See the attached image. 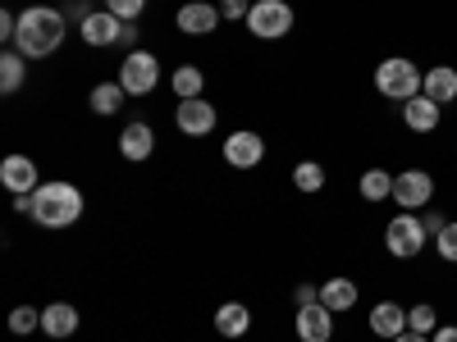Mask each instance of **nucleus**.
<instances>
[{
	"label": "nucleus",
	"mask_w": 457,
	"mask_h": 342,
	"mask_svg": "<svg viewBox=\"0 0 457 342\" xmlns=\"http://www.w3.org/2000/svg\"><path fill=\"white\" fill-rule=\"evenodd\" d=\"M64 28H69V19H64L60 10H51V5H28V10L19 14L14 51H19L23 60H46V55L60 51Z\"/></svg>",
	"instance_id": "nucleus-1"
},
{
	"label": "nucleus",
	"mask_w": 457,
	"mask_h": 342,
	"mask_svg": "<svg viewBox=\"0 0 457 342\" xmlns=\"http://www.w3.org/2000/svg\"><path fill=\"white\" fill-rule=\"evenodd\" d=\"M28 215L42 228H69V224L83 219V192L64 178H51L28 197Z\"/></svg>",
	"instance_id": "nucleus-2"
},
{
	"label": "nucleus",
	"mask_w": 457,
	"mask_h": 342,
	"mask_svg": "<svg viewBox=\"0 0 457 342\" xmlns=\"http://www.w3.org/2000/svg\"><path fill=\"white\" fill-rule=\"evenodd\" d=\"M421 78L426 73L416 69L407 55H389V60L375 64V92L385 101H398V105H407L411 96H421Z\"/></svg>",
	"instance_id": "nucleus-3"
},
{
	"label": "nucleus",
	"mask_w": 457,
	"mask_h": 342,
	"mask_svg": "<svg viewBox=\"0 0 457 342\" xmlns=\"http://www.w3.org/2000/svg\"><path fill=\"white\" fill-rule=\"evenodd\" d=\"M426 224H421V215L416 210H403V215H394L389 219V228H385V247H389V256L394 260H411V256H421L426 251Z\"/></svg>",
	"instance_id": "nucleus-4"
},
{
	"label": "nucleus",
	"mask_w": 457,
	"mask_h": 342,
	"mask_svg": "<svg viewBox=\"0 0 457 342\" xmlns=\"http://www.w3.org/2000/svg\"><path fill=\"white\" fill-rule=\"evenodd\" d=\"M247 28H252V37H261V42H279V37L293 32V5L288 0H252Z\"/></svg>",
	"instance_id": "nucleus-5"
},
{
	"label": "nucleus",
	"mask_w": 457,
	"mask_h": 342,
	"mask_svg": "<svg viewBox=\"0 0 457 342\" xmlns=\"http://www.w3.org/2000/svg\"><path fill=\"white\" fill-rule=\"evenodd\" d=\"M156 83H161V60L151 51H129L120 64V87L129 96H146V92H156Z\"/></svg>",
	"instance_id": "nucleus-6"
},
{
	"label": "nucleus",
	"mask_w": 457,
	"mask_h": 342,
	"mask_svg": "<svg viewBox=\"0 0 457 342\" xmlns=\"http://www.w3.org/2000/svg\"><path fill=\"white\" fill-rule=\"evenodd\" d=\"M435 201V174L430 169H403L394 174V206L398 210H426Z\"/></svg>",
	"instance_id": "nucleus-7"
},
{
	"label": "nucleus",
	"mask_w": 457,
	"mask_h": 342,
	"mask_svg": "<svg viewBox=\"0 0 457 342\" xmlns=\"http://www.w3.org/2000/svg\"><path fill=\"white\" fill-rule=\"evenodd\" d=\"M174 124H179V133H183V137H211V128L220 124V114H215V105H211V101L193 96V101H179Z\"/></svg>",
	"instance_id": "nucleus-8"
},
{
	"label": "nucleus",
	"mask_w": 457,
	"mask_h": 342,
	"mask_svg": "<svg viewBox=\"0 0 457 342\" xmlns=\"http://www.w3.org/2000/svg\"><path fill=\"white\" fill-rule=\"evenodd\" d=\"M224 160L234 169H256L265 160V137L252 128H238L234 137H224Z\"/></svg>",
	"instance_id": "nucleus-9"
},
{
	"label": "nucleus",
	"mask_w": 457,
	"mask_h": 342,
	"mask_svg": "<svg viewBox=\"0 0 457 342\" xmlns=\"http://www.w3.org/2000/svg\"><path fill=\"white\" fill-rule=\"evenodd\" d=\"M293 329H297L302 342H329L334 338V311L325 306V301H316V306H297Z\"/></svg>",
	"instance_id": "nucleus-10"
},
{
	"label": "nucleus",
	"mask_w": 457,
	"mask_h": 342,
	"mask_svg": "<svg viewBox=\"0 0 457 342\" xmlns=\"http://www.w3.org/2000/svg\"><path fill=\"white\" fill-rule=\"evenodd\" d=\"M0 183H5L14 197H32L37 187H42V174H37V165L28 156H5L0 160Z\"/></svg>",
	"instance_id": "nucleus-11"
},
{
	"label": "nucleus",
	"mask_w": 457,
	"mask_h": 342,
	"mask_svg": "<svg viewBox=\"0 0 457 342\" xmlns=\"http://www.w3.org/2000/svg\"><path fill=\"white\" fill-rule=\"evenodd\" d=\"M79 32H83V42H87V46H120L124 19H114L110 10H92V14L79 23Z\"/></svg>",
	"instance_id": "nucleus-12"
},
{
	"label": "nucleus",
	"mask_w": 457,
	"mask_h": 342,
	"mask_svg": "<svg viewBox=\"0 0 457 342\" xmlns=\"http://www.w3.org/2000/svg\"><path fill=\"white\" fill-rule=\"evenodd\" d=\"M220 19H224V14H220L215 5H206V0H187L174 23H179V32H187V37H206V32L220 28Z\"/></svg>",
	"instance_id": "nucleus-13"
},
{
	"label": "nucleus",
	"mask_w": 457,
	"mask_h": 342,
	"mask_svg": "<svg viewBox=\"0 0 457 342\" xmlns=\"http://www.w3.org/2000/svg\"><path fill=\"white\" fill-rule=\"evenodd\" d=\"M370 333L375 338H385V342H394L398 333H407V311L398 306V301H375L370 306Z\"/></svg>",
	"instance_id": "nucleus-14"
},
{
	"label": "nucleus",
	"mask_w": 457,
	"mask_h": 342,
	"mask_svg": "<svg viewBox=\"0 0 457 342\" xmlns=\"http://www.w3.org/2000/svg\"><path fill=\"white\" fill-rule=\"evenodd\" d=\"M439 114H444V105H435V101L421 92V96H411V101L403 105V124H407L411 133H426V137H430V133L439 128Z\"/></svg>",
	"instance_id": "nucleus-15"
},
{
	"label": "nucleus",
	"mask_w": 457,
	"mask_h": 342,
	"mask_svg": "<svg viewBox=\"0 0 457 342\" xmlns=\"http://www.w3.org/2000/svg\"><path fill=\"white\" fill-rule=\"evenodd\" d=\"M421 92H426L435 105L457 101V69H453V64H430L426 78H421Z\"/></svg>",
	"instance_id": "nucleus-16"
},
{
	"label": "nucleus",
	"mask_w": 457,
	"mask_h": 342,
	"mask_svg": "<svg viewBox=\"0 0 457 342\" xmlns=\"http://www.w3.org/2000/svg\"><path fill=\"white\" fill-rule=\"evenodd\" d=\"M151 151H156V133H151V124H129L124 133H120V156L124 160H146Z\"/></svg>",
	"instance_id": "nucleus-17"
},
{
	"label": "nucleus",
	"mask_w": 457,
	"mask_h": 342,
	"mask_svg": "<svg viewBox=\"0 0 457 342\" xmlns=\"http://www.w3.org/2000/svg\"><path fill=\"white\" fill-rule=\"evenodd\" d=\"M357 292H361V283H353V279H325L320 283V301L334 311V315H343V311H353L357 306Z\"/></svg>",
	"instance_id": "nucleus-18"
},
{
	"label": "nucleus",
	"mask_w": 457,
	"mask_h": 342,
	"mask_svg": "<svg viewBox=\"0 0 457 342\" xmlns=\"http://www.w3.org/2000/svg\"><path fill=\"white\" fill-rule=\"evenodd\" d=\"M42 333H51L55 342L73 338V333H79V311H73L69 301H55V306H46V311H42Z\"/></svg>",
	"instance_id": "nucleus-19"
},
{
	"label": "nucleus",
	"mask_w": 457,
	"mask_h": 342,
	"mask_svg": "<svg viewBox=\"0 0 457 342\" xmlns=\"http://www.w3.org/2000/svg\"><path fill=\"white\" fill-rule=\"evenodd\" d=\"M215 329H220L224 338H243V333L252 329V311L243 306V301H224V306L215 311Z\"/></svg>",
	"instance_id": "nucleus-20"
},
{
	"label": "nucleus",
	"mask_w": 457,
	"mask_h": 342,
	"mask_svg": "<svg viewBox=\"0 0 457 342\" xmlns=\"http://www.w3.org/2000/svg\"><path fill=\"white\" fill-rule=\"evenodd\" d=\"M357 197L370 201V206H375V201H389V197H394V174H389V169H366V174L357 178Z\"/></svg>",
	"instance_id": "nucleus-21"
},
{
	"label": "nucleus",
	"mask_w": 457,
	"mask_h": 342,
	"mask_svg": "<svg viewBox=\"0 0 457 342\" xmlns=\"http://www.w3.org/2000/svg\"><path fill=\"white\" fill-rule=\"evenodd\" d=\"M23 78H28V60L19 51H5V55H0V92L14 96L23 87Z\"/></svg>",
	"instance_id": "nucleus-22"
},
{
	"label": "nucleus",
	"mask_w": 457,
	"mask_h": 342,
	"mask_svg": "<svg viewBox=\"0 0 457 342\" xmlns=\"http://www.w3.org/2000/svg\"><path fill=\"white\" fill-rule=\"evenodd\" d=\"M170 87H174V96H179V101H193V96H202L206 78H202V69H197V64H183V69H174Z\"/></svg>",
	"instance_id": "nucleus-23"
},
{
	"label": "nucleus",
	"mask_w": 457,
	"mask_h": 342,
	"mask_svg": "<svg viewBox=\"0 0 457 342\" xmlns=\"http://www.w3.org/2000/svg\"><path fill=\"white\" fill-rule=\"evenodd\" d=\"M124 96H129V92H124L120 83H96L87 101H92V110H96V114H120Z\"/></svg>",
	"instance_id": "nucleus-24"
},
{
	"label": "nucleus",
	"mask_w": 457,
	"mask_h": 342,
	"mask_svg": "<svg viewBox=\"0 0 457 342\" xmlns=\"http://www.w3.org/2000/svg\"><path fill=\"white\" fill-rule=\"evenodd\" d=\"M293 187H297V192H320V187H325V169L316 160H302L293 169Z\"/></svg>",
	"instance_id": "nucleus-25"
},
{
	"label": "nucleus",
	"mask_w": 457,
	"mask_h": 342,
	"mask_svg": "<svg viewBox=\"0 0 457 342\" xmlns=\"http://www.w3.org/2000/svg\"><path fill=\"white\" fill-rule=\"evenodd\" d=\"M407 329H411V333H426V338L439 329V315H435L430 301H421V306H411V311H407Z\"/></svg>",
	"instance_id": "nucleus-26"
},
{
	"label": "nucleus",
	"mask_w": 457,
	"mask_h": 342,
	"mask_svg": "<svg viewBox=\"0 0 457 342\" xmlns=\"http://www.w3.org/2000/svg\"><path fill=\"white\" fill-rule=\"evenodd\" d=\"M32 329H42V311L14 306V311H10V333H32Z\"/></svg>",
	"instance_id": "nucleus-27"
},
{
	"label": "nucleus",
	"mask_w": 457,
	"mask_h": 342,
	"mask_svg": "<svg viewBox=\"0 0 457 342\" xmlns=\"http://www.w3.org/2000/svg\"><path fill=\"white\" fill-rule=\"evenodd\" d=\"M435 251H439L448 265H457V219H448V228L435 238Z\"/></svg>",
	"instance_id": "nucleus-28"
},
{
	"label": "nucleus",
	"mask_w": 457,
	"mask_h": 342,
	"mask_svg": "<svg viewBox=\"0 0 457 342\" xmlns=\"http://www.w3.org/2000/svg\"><path fill=\"white\" fill-rule=\"evenodd\" d=\"M105 10L114 14V19H124V23H133L142 10H146V0H105Z\"/></svg>",
	"instance_id": "nucleus-29"
},
{
	"label": "nucleus",
	"mask_w": 457,
	"mask_h": 342,
	"mask_svg": "<svg viewBox=\"0 0 457 342\" xmlns=\"http://www.w3.org/2000/svg\"><path fill=\"white\" fill-rule=\"evenodd\" d=\"M293 301H297V306H316L320 288H316V283H297V288H293Z\"/></svg>",
	"instance_id": "nucleus-30"
},
{
	"label": "nucleus",
	"mask_w": 457,
	"mask_h": 342,
	"mask_svg": "<svg viewBox=\"0 0 457 342\" xmlns=\"http://www.w3.org/2000/svg\"><path fill=\"white\" fill-rule=\"evenodd\" d=\"M247 10H252V0H220L224 19H247Z\"/></svg>",
	"instance_id": "nucleus-31"
},
{
	"label": "nucleus",
	"mask_w": 457,
	"mask_h": 342,
	"mask_svg": "<svg viewBox=\"0 0 457 342\" xmlns=\"http://www.w3.org/2000/svg\"><path fill=\"white\" fill-rule=\"evenodd\" d=\"M421 224H426V233H430V238H439L444 228H448V219H444L439 210H426V215H421Z\"/></svg>",
	"instance_id": "nucleus-32"
},
{
	"label": "nucleus",
	"mask_w": 457,
	"mask_h": 342,
	"mask_svg": "<svg viewBox=\"0 0 457 342\" xmlns=\"http://www.w3.org/2000/svg\"><path fill=\"white\" fill-rule=\"evenodd\" d=\"M430 342H457V324H439V329L430 333Z\"/></svg>",
	"instance_id": "nucleus-33"
},
{
	"label": "nucleus",
	"mask_w": 457,
	"mask_h": 342,
	"mask_svg": "<svg viewBox=\"0 0 457 342\" xmlns=\"http://www.w3.org/2000/svg\"><path fill=\"white\" fill-rule=\"evenodd\" d=\"M394 342H430V338H426V333H411V329H407V333H398Z\"/></svg>",
	"instance_id": "nucleus-34"
}]
</instances>
